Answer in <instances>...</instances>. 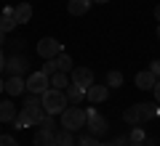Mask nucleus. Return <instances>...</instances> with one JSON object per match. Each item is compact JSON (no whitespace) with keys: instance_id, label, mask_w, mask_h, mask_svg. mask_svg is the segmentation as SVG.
I'll list each match as a JSON object with an SVG mask.
<instances>
[{"instance_id":"obj_1","label":"nucleus","mask_w":160,"mask_h":146,"mask_svg":"<svg viewBox=\"0 0 160 146\" xmlns=\"http://www.w3.org/2000/svg\"><path fill=\"white\" fill-rule=\"evenodd\" d=\"M40 106H43V112L46 114H62L64 109L69 106V98H67V93L64 90H59V88H48L46 93H40Z\"/></svg>"},{"instance_id":"obj_2","label":"nucleus","mask_w":160,"mask_h":146,"mask_svg":"<svg viewBox=\"0 0 160 146\" xmlns=\"http://www.w3.org/2000/svg\"><path fill=\"white\" fill-rule=\"evenodd\" d=\"M46 117V112H43V106H22V112L13 117V128L22 130V128H35V125H40V120Z\"/></svg>"},{"instance_id":"obj_3","label":"nucleus","mask_w":160,"mask_h":146,"mask_svg":"<svg viewBox=\"0 0 160 146\" xmlns=\"http://www.w3.org/2000/svg\"><path fill=\"white\" fill-rule=\"evenodd\" d=\"M62 128H67V130H80V128H86V120H88V114H86V109H80V106H67L62 114Z\"/></svg>"},{"instance_id":"obj_4","label":"nucleus","mask_w":160,"mask_h":146,"mask_svg":"<svg viewBox=\"0 0 160 146\" xmlns=\"http://www.w3.org/2000/svg\"><path fill=\"white\" fill-rule=\"evenodd\" d=\"M86 114H88L86 128L91 130V135H102V133H107V130H109L107 117H102V114L96 112V106H88V109H86Z\"/></svg>"},{"instance_id":"obj_5","label":"nucleus","mask_w":160,"mask_h":146,"mask_svg":"<svg viewBox=\"0 0 160 146\" xmlns=\"http://www.w3.org/2000/svg\"><path fill=\"white\" fill-rule=\"evenodd\" d=\"M48 88H51V77H48L43 69H40V72H32L27 77V90H29V93H38L40 96V93H46Z\"/></svg>"},{"instance_id":"obj_6","label":"nucleus","mask_w":160,"mask_h":146,"mask_svg":"<svg viewBox=\"0 0 160 146\" xmlns=\"http://www.w3.org/2000/svg\"><path fill=\"white\" fill-rule=\"evenodd\" d=\"M62 53V43L56 37H43L38 40V56L40 59H56Z\"/></svg>"},{"instance_id":"obj_7","label":"nucleus","mask_w":160,"mask_h":146,"mask_svg":"<svg viewBox=\"0 0 160 146\" xmlns=\"http://www.w3.org/2000/svg\"><path fill=\"white\" fill-rule=\"evenodd\" d=\"M27 69H29L27 56H16V53H13L11 59H6V72H8V77H22Z\"/></svg>"},{"instance_id":"obj_8","label":"nucleus","mask_w":160,"mask_h":146,"mask_svg":"<svg viewBox=\"0 0 160 146\" xmlns=\"http://www.w3.org/2000/svg\"><path fill=\"white\" fill-rule=\"evenodd\" d=\"M72 82L88 90V88L93 85V72H91L88 67H75V69H72Z\"/></svg>"},{"instance_id":"obj_9","label":"nucleus","mask_w":160,"mask_h":146,"mask_svg":"<svg viewBox=\"0 0 160 146\" xmlns=\"http://www.w3.org/2000/svg\"><path fill=\"white\" fill-rule=\"evenodd\" d=\"M109 98V88L107 85H91L86 90V101L88 104H104Z\"/></svg>"},{"instance_id":"obj_10","label":"nucleus","mask_w":160,"mask_h":146,"mask_svg":"<svg viewBox=\"0 0 160 146\" xmlns=\"http://www.w3.org/2000/svg\"><path fill=\"white\" fill-rule=\"evenodd\" d=\"M13 29H16V19H13V8L8 6V8H3V13H0V32L8 35V32H13Z\"/></svg>"},{"instance_id":"obj_11","label":"nucleus","mask_w":160,"mask_h":146,"mask_svg":"<svg viewBox=\"0 0 160 146\" xmlns=\"http://www.w3.org/2000/svg\"><path fill=\"white\" fill-rule=\"evenodd\" d=\"M27 90V80L24 77H8L6 80V93L8 96H22Z\"/></svg>"},{"instance_id":"obj_12","label":"nucleus","mask_w":160,"mask_h":146,"mask_svg":"<svg viewBox=\"0 0 160 146\" xmlns=\"http://www.w3.org/2000/svg\"><path fill=\"white\" fill-rule=\"evenodd\" d=\"M155 82H158V77H155L149 69H144V72L136 74V88H142V90H152Z\"/></svg>"},{"instance_id":"obj_13","label":"nucleus","mask_w":160,"mask_h":146,"mask_svg":"<svg viewBox=\"0 0 160 146\" xmlns=\"http://www.w3.org/2000/svg\"><path fill=\"white\" fill-rule=\"evenodd\" d=\"M67 98H69V104H75V106H80V101H86V88H80V85H67Z\"/></svg>"},{"instance_id":"obj_14","label":"nucleus","mask_w":160,"mask_h":146,"mask_svg":"<svg viewBox=\"0 0 160 146\" xmlns=\"http://www.w3.org/2000/svg\"><path fill=\"white\" fill-rule=\"evenodd\" d=\"M13 19H16V24H27L29 19H32V6H29V3H19V6L13 8Z\"/></svg>"},{"instance_id":"obj_15","label":"nucleus","mask_w":160,"mask_h":146,"mask_svg":"<svg viewBox=\"0 0 160 146\" xmlns=\"http://www.w3.org/2000/svg\"><path fill=\"white\" fill-rule=\"evenodd\" d=\"M123 122H128L131 128L144 125V122H142V112H139V104H133V106H128L126 112H123Z\"/></svg>"},{"instance_id":"obj_16","label":"nucleus","mask_w":160,"mask_h":146,"mask_svg":"<svg viewBox=\"0 0 160 146\" xmlns=\"http://www.w3.org/2000/svg\"><path fill=\"white\" fill-rule=\"evenodd\" d=\"M91 3H93V0H69V3H67V11L72 13V16H83V13H88Z\"/></svg>"},{"instance_id":"obj_17","label":"nucleus","mask_w":160,"mask_h":146,"mask_svg":"<svg viewBox=\"0 0 160 146\" xmlns=\"http://www.w3.org/2000/svg\"><path fill=\"white\" fill-rule=\"evenodd\" d=\"M32 144L35 146H56V133H51V130H38Z\"/></svg>"},{"instance_id":"obj_18","label":"nucleus","mask_w":160,"mask_h":146,"mask_svg":"<svg viewBox=\"0 0 160 146\" xmlns=\"http://www.w3.org/2000/svg\"><path fill=\"white\" fill-rule=\"evenodd\" d=\"M13 117H16L13 101H0V122H13Z\"/></svg>"},{"instance_id":"obj_19","label":"nucleus","mask_w":160,"mask_h":146,"mask_svg":"<svg viewBox=\"0 0 160 146\" xmlns=\"http://www.w3.org/2000/svg\"><path fill=\"white\" fill-rule=\"evenodd\" d=\"M139 112H142V122L160 117V106L158 104H139Z\"/></svg>"},{"instance_id":"obj_20","label":"nucleus","mask_w":160,"mask_h":146,"mask_svg":"<svg viewBox=\"0 0 160 146\" xmlns=\"http://www.w3.org/2000/svg\"><path fill=\"white\" fill-rule=\"evenodd\" d=\"M56 146H75V135H72V130H67V128L56 130Z\"/></svg>"},{"instance_id":"obj_21","label":"nucleus","mask_w":160,"mask_h":146,"mask_svg":"<svg viewBox=\"0 0 160 146\" xmlns=\"http://www.w3.org/2000/svg\"><path fill=\"white\" fill-rule=\"evenodd\" d=\"M56 64H59V72H72L75 69V64H72V56H69V53H59L56 56Z\"/></svg>"},{"instance_id":"obj_22","label":"nucleus","mask_w":160,"mask_h":146,"mask_svg":"<svg viewBox=\"0 0 160 146\" xmlns=\"http://www.w3.org/2000/svg\"><path fill=\"white\" fill-rule=\"evenodd\" d=\"M67 85H69V77H67L64 72H53V74H51V88L67 90Z\"/></svg>"},{"instance_id":"obj_23","label":"nucleus","mask_w":160,"mask_h":146,"mask_svg":"<svg viewBox=\"0 0 160 146\" xmlns=\"http://www.w3.org/2000/svg\"><path fill=\"white\" fill-rule=\"evenodd\" d=\"M107 88H123V72H118V69L107 72Z\"/></svg>"},{"instance_id":"obj_24","label":"nucleus","mask_w":160,"mask_h":146,"mask_svg":"<svg viewBox=\"0 0 160 146\" xmlns=\"http://www.w3.org/2000/svg\"><path fill=\"white\" fill-rule=\"evenodd\" d=\"M40 130H51V133H56V120H53V114H46V117L40 120Z\"/></svg>"},{"instance_id":"obj_25","label":"nucleus","mask_w":160,"mask_h":146,"mask_svg":"<svg viewBox=\"0 0 160 146\" xmlns=\"http://www.w3.org/2000/svg\"><path fill=\"white\" fill-rule=\"evenodd\" d=\"M75 146H102V144H99L93 135H80V138L75 141Z\"/></svg>"},{"instance_id":"obj_26","label":"nucleus","mask_w":160,"mask_h":146,"mask_svg":"<svg viewBox=\"0 0 160 146\" xmlns=\"http://www.w3.org/2000/svg\"><path fill=\"white\" fill-rule=\"evenodd\" d=\"M131 141H139V144H144L147 141V135H144V130H142V125H136V128L131 130V135H128Z\"/></svg>"},{"instance_id":"obj_27","label":"nucleus","mask_w":160,"mask_h":146,"mask_svg":"<svg viewBox=\"0 0 160 146\" xmlns=\"http://www.w3.org/2000/svg\"><path fill=\"white\" fill-rule=\"evenodd\" d=\"M43 72L51 77L53 72H59V64H56V59H46V67H43Z\"/></svg>"},{"instance_id":"obj_28","label":"nucleus","mask_w":160,"mask_h":146,"mask_svg":"<svg viewBox=\"0 0 160 146\" xmlns=\"http://www.w3.org/2000/svg\"><path fill=\"white\" fill-rule=\"evenodd\" d=\"M0 146H19V141L13 138V135H3L0 133Z\"/></svg>"},{"instance_id":"obj_29","label":"nucleus","mask_w":160,"mask_h":146,"mask_svg":"<svg viewBox=\"0 0 160 146\" xmlns=\"http://www.w3.org/2000/svg\"><path fill=\"white\" fill-rule=\"evenodd\" d=\"M149 72H152L155 77L160 80V59H158V61H152V64H149Z\"/></svg>"},{"instance_id":"obj_30","label":"nucleus","mask_w":160,"mask_h":146,"mask_svg":"<svg viewBox=\"0 0 160 146\" xmlns=\"http://www.w3.org/2000/svg\"><path fill=\"white\" fill-rule=\"evenodd\" d=\"M152 93H155V101L160 104V80H158V82H155V88H152Z\"/></svg>"},{"instance_id":"obj_31","label":"nucleus","mask_w":160,"mask_h":146,"mask_svg":"<svg viewBox=\"0 0 160 146\" xmlns=\"http://www.w3.org/2000/svg\"><path fill=\"white\" fill-rule=\"evenodd\" d=\"M0 72H6V56H3V51H0Z\"/></svg>"},{"instance_id":"obj_32","label":"nucleus","mask_w":160,"mask_h":146,"mask_svg":"<svg viewBox=\"0 0 160 146\" xmlns=\"http://www.w3.org/2000/svg\"><path fill=\"white\" fill-rule=\"evenodd\" d=\"M155 19H158V21H160V3H158V6H155Z\"/></svg>"},{"instance_id":"obj_33","label":"nucleus","mask_w":160,"mask_h":146,"mask_svg":"<svg viewBox=\"0 0 160 146\" xmlns=\"http://www.w3.org/2000/svg\"><path fill=\"white\" fill-rule=\"evenodd\" d=\"M128 146H144V144H139V141H128Z\"/></svg>"},{"instance_id":"obj_34","label":"nucleus","mask_w":160,"mask_h":146,"mask_svg":"<svg viewBox=\"0 0 160 146\" xmlns=\"http://www.w3.org/2000/svg\"><path fill=\"white\" fill-rule=\"evenodd\" d=\"M3 90H6V82H3V80H0V93H3Z\"/></svg>"},{"instance_id":"obj_35","label":"nucleus","mask_w":160,"mask_h":146,"mask_svg":"<svg viewBox=\"0 0 160 146\" xmlns=\"http://www.w3.org/2000/svg\"><path fill=\"white\" fill-rule=\"evenodd\" d=\"M93 3H109V0H93Z\"/></svg>"},{"instance_id":"obj_36","label":"nucleus","mask_w":160,"mask_h":146,"mask_svg":"<svg viewBox=\"0 0 160 146\" xmlns=\"http://www.w3.org/2000/svg\"><path fill=\"white\" fill-rule=\"evenodd\" d=\"M158 40H160V24H158Z\"/></svg>"},{"instance_id":"obj_37","label":"nucleus","mask_w":160,"mask_h":146,"mask_svg":"<svg viewBox=\"0 0 160 146\" xmlns=\"http://www.w3.org/2000/svg\"><path fill=\"white\" fill-rule=\"evenodd\" d=\"M0 45H3V32H0Z\"/></svg>"}]
</instances>
